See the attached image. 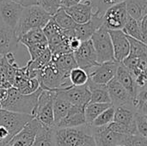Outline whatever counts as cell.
<instances>
[{
	"label": "cell",
	"instance_id": "603a6c76",
	"mask_svg": "<svg viewBox=\"0 0 147 146\" xmlns=\"http://www.w3.org/2000/svg\"><path fill=\"white\" fill-rule=\"evenodd\" d=\"M115 78L124 87V89L128 92L132 98L135 96V95L137 94V89L134 83V79L131 73L125 68V66L121 63H119Z\"/></svg>",
	"mask_w": 147,
	"mask_h": 146
},
{
	"label": "cell",
	"instance_id": "db71d44e",
	"mask_svg": "<svg viewBox=\"0 0 147 146\" xmlns=\"http://www.w3.org/2000/svg\"><path fill=\"white\" fill-rule=\"evenodd\" d=\"M116 146H126V145H118Z\"/></svg>",
	"mask_w": 147,
	"mask_h": 146
},
{
	"label": "cell",
	"instance_id": "f5cc1de1",
	"mask_svg": "<svg viewBox=\"0 0 147 146\" xmlns=\"http://www.w3.org/2000/svg\"><path fill=\"white\" fill-rule=\"evenodd\" d=\"M2 58H3V55L0 54V61H1V59H2Z\"/></svg>",
	"mask_w": 147,
	"mask_h": 146
},
{
	"label": "cell",
	"instance_id": "8992f818",
	"mask_svg": "<svg viewBox=\"0 0 147 146\" xmlns=\"http://www.w3.org/2000/svg\"><path fill=\"white\" fill-rule=\"evenodd\" d=\"M91 131L90 125L72 128H53L54 146H77L84 135Z\"/></svg>",
	"mask_w": 147,
	"mask_h": 146
},
{
	"label": "cell",
	"instance_id": "484cf974",
	"mask_svg": "<svg viewBox=\"0 0 147 146\" xmlns=\"http://www.w3.org/2000/svg\"><path fill=\"white\" fill-rule=\"evenodd\" d=\"M51 61L63 73L69 75L70 71L78 67L73 53H66L57 57H52Z\"/></svg>",
	"mask_w": 147,
	"mask_h": 146
},
{
	"label": "cell",
	"instance_id": "f35d334b",
	"mask_svg": "<svg viewBox=\"0 0 147 146\" xmlns=\"http://www.w3.org/2000/svg\"><path fill=\"white\" fill-rule=\"evenodd\" d=\"M37 4L52 16L61 8V0H37Z\"/></svg>",
	"mask_w": 147,
	"mask_h": 146
},
{
	"label": "cell",
	"instance_id": "3957f363",
	"mask_svg": "<svg viewBox=\"0 0 147 146\" xmlns=\"http://www.w3.org/2000/svg\"><path fill=\"white\" fill-rule=\"evenodd\" d=\"M36 78L40 88L43 90L55 92L66 89L72 86L69 79V75L61 72L52 61L39 71Z\"/></svg>",
	"mask_w": 147,
	"mask_h": 146
},
{
	"label": "cell",
	"instance_id": "f907efd6",
	"mask_svg": "<svg viewBox=\"0 0 147 146\" xmlns=\"http://www.w3.org/2000/svg\"><path fill=\"white\" fill-rule=\"evenodd\" d=\"M134 1L140 2V3H144V4H147V0H134Z\"/></svg>",
	"mask_w": 147,
	"mask_h": 146
},
{
	"label": "cell",
	"instance_id": "ab89813d",
	"mask_svg": "<svg viewBox=\"0 0 147 146\" xmlns=\"http://www.w3.org/2000/svg\"><path fill=\"white\" fill-rule=\"evenodd\" d=\"M134 120L138 134L147 138V115L135 113Z\"/></svg>",
	"mask_w": 147,
	"mask_h": 146
},
{
	"label": "cell",
	"instance_id": "f6af8a7d",
	"mask_svg": "<svg viewBox=\"0 0 147 146\" xmlns=\"http://www.w3.org/2000/svg\"><path fill=\"white\" fill-rule=\"evenodd\" d=\"M146 21H147V15H145L139 22L140 25V32L142 34V38H143V41L144 43L146 44L147 40V25H146Z\"/></svg>",
	"mask_w": 147,
	"mask_h": 146
},
{
	"label": "cell",
	"instance_id": "4316f807",
	"mask_svg": "<svg viewBox=\"0 0 147 146\" xmlns=\"http://www.w3.org/2000/svg\"><path fill=\"white\" fill-rule=\"evenodd\" d=\"M19 43L22 44L24 46H28L35 44H40V43H46L47 42L42 29L40 28H36V29H32L23 35H22L19 39Z\"/></svg>",
	"mask_w": 147,
	"mask_h": 146
},
{
	"label": "cell",
	"instance_id": "7bdbcfd3",
	"mask_svg": "<svg viewBox=\"0 0 147 146\" xmlns=\"http://www.w3.org/2000/svg\"><path fill=\"white\" fill-rule=\"evenodd\" d=\"M77 146H96L95 139L92 136L91 131L84 135V137L82 139L80 143Z\"/></svg>",
	"mask_w": 147,
	"mask_h": 146
},
{
	"label": "cell",
	"instance_id": "30bf717a",
	"mask_svg": "<svg viewBox=\"0 0 147 146\" xmlns=\"http://www.w3.org/2000/svg\"><path fill=\"white\" fill-rule=\"evenodd\" d=\"M55 92L72 106L83 108H84L90 101V93L87 84L84 86H71L66 89Z\"/></svg>",
	"mask_w": 147,
	"mask_h": 146
},
{
	"label": "cell",
	"instance_id": "c3c4849f",
	"mask_svg": "<svg viewBox=\"0 0 147 146\" xmlns=\"http://www.w3.org/2000/svg\"><path fill=\"white\" fill-rule=\"evenodd\" d=\"M10 140L9 132L3 126H0V143H9Z\"/></svg>",
	"mask_w": 147,
	"mask_h": 146
},
{
	"label": "cell",
	"instance_id": "ee69618b",
	"mask_svg": "<svg viewBox=\"0 0 147 146\" xmlns=\"http://www.w3.org/2000/svg\"><path fill=\"white\" fill-rule=\"evenodd\" d=\"M129 146H147L146 138L142 137L139 134L132 136L131 143Z\"/></svg>",
	"mask_w": 147,
	"mask_h": 146
},
{
	"label": "cell",
	"instance_id": "60d3db41",
	"mask_svg": "<svg viewBox=\"0 0 147 146\" xmlns=\"http://www.w3.org/2000/svg\"><path fill=\"white\" fill-rule=\"evenodd\" d=\"M61 30L62 29H60L59 28V26L55 23V22L53 20L52 17L50 18V20L47 22V23L42 28V32H43V34H44L47 40L49 38H51V37H53V36L59 34L61 32Z\"/></svg>",
	"mask_w": 147,
	"mask_h": 146
},
{
	"label": "cell",
	"instance_id": "ffe728a7",
	"mask_svg": "<svg viewBox=\"0 0 147 146\" xmlns=\"http://www.w3.org/2000/svg\"><path fill=\"white\" fill-rule=\"evenodd\" d=\"M86 125L84 118V108L72 106L66 116L61 120L54 127L55 128H72Z\"/></svg>",
	"mask_w": 147,
	"mask_h": 146
},
{
	"label": "cell",
	"instance_id": "6da1fadb",
	"mask_svg": "<svg viewBox=\"0 0 147 146\" xmlns=\"http://www.w3.org/2000/svg\"><path fill=\"white\" fill-rule=\"evenodd\" d=\"M40 88L37 91L31 95H22L15 88H10L8 89V95L3 102L1 103L3 109L28 114L34 117V110L37 105L38 97L41 92Z\"/></svg>",
	"mask_w": 147,
	"mask_h": 146
},
{
	"label": "cell",
	"instance_id": "f1b7e54d",
	"mask_svg": "<svg viewBox=\"0 0 147 146\" xmlns=\"http://www.w3.org/2000/svg\"><path fill=\"white\" fill-rule=\"evenodd\" d=\"M53 128H48L40 124L34 141L31 146H54Z\"/></svg>",
	"mask_w": 147,
	"mask_h": 146
},
{
	"label": "cell",
	"instance_id": "bcb514c9",
	"mask_svg": "<svg viewBox=\"0 0 147 146\" xmlns=\"http://www.w3.org/2000/svg\"><path fill=\"white\" fill-rule=\"evenodd\" d=\"M81 44H82V41L79 39H78L76 36L71 37L68 40V46L71 52H74L75 51H77L80 47Z\"/></svg>",
	"mask_w": 147,
	"mask_h": 146
},
{
	"label": "cell",
	"instance_id": "d6a6232c",
	"mask_svg": "<svg viewBox=\"0 0 147 146\" xmlns=\"http://www.w3.org/2000/svg\"><path fill=\"white\" fill-rule=\"evenodd\" d=\"M132 108L134 113L147 115V89L146 87L138 90L132 100Z\"/></svg>",
	"mask_w": 147,
	"mask_h": 146
},
{
	"label": "cell",
	"instance_id": "44dd1931",
	"mask_svg": "<svg viewBox=\"0 0 147 146\" xmlns=\"http://www.w3.org/2000/svg\"><path fill=\"white\" fill-rule=\"evenodd\" d=\"M52 59V53L48 48H47L38 58L34 60H28L26 67V74L28 78H36L39 71L46 66Z\"/></svg>",
	"mask_w": 147,
	"mask_h": 146
},
{
	"label": "cell",
	"instance_id": "9a60e30c",
	"mask_svg": "<svg viewBox=\"0 0 147 146\" xmlns=\"http://www.w3.org/2000/svg\"><path fill=\"white\" fill-rule=\"evenodd\" d=\"M110 35L114 59L117 63H121L129 54V42L127 36L122 30H109Z\"/></svg>",
	"mask_w": 147,
	"mask_h": 146
},
{
	"label": "cell",
	"instance_id": "8d00e7d4",
	"mask_svg": "<svg viewBox=\"0 0 147 146\" xmlns=\"http://www.w3.org/2000/svg\"><path fill=\"white\" fill-rule=\"evenodd\" d=\"M69 79L72 86H84L87 84L89 81V76L84 70L77 67L70 71Z\"/></svg>",
	"mask_w": 147,
	"mask_h": 146
},
{
	"label": "cell",
	"instance_id": "b9f144b4",
	"mask_svg": "<svg viewBox=\"0 0 147 146\" xmlns=\"http://www.w3.org/2000/svg\"><path fill=\"white\" fill-rule=\"evenodd\" d=\"M26 48L28 49V52L30 55L29 60H34L36 58H38L47 48H48V46H47V42H46V43H40V44L28 46H26Z\"/></svg>",
	"mask_w": 147,
	"mask_h": 146
},
{
	"label": "cell",
	"instance_id": "7a4b0ae2",
	"mask_svg": "<svg viewBox=\"0 0 147 146\" xmlns=\"http://www.w3.org/2000/svg\"><path fill=\"white\" fill-rule=\"evenodd\" d=\"M51 17L52 16L38 4L23 8L15 30L17 38L19 39L22 35L32 29H42Z\"/></svg>",
	"mask_w": 147,
	"mask_h": 146
},
{
	"label": "cell",
	"instance_id": "2e32d148",
	"mask_svg": "<svg viewBox=\"0 0 147 146\" xmlns=\"http://www.w3.org/2000/svg\"><path fill=\"white\" fill-rule=\"evenodd\" d=\"M107 89L113 107L118 108L122 106H131L133 98L124 87L115 79L113 78L108 84Z\"/></svg>",
	"mask_w": 147,
	"mask_h": 146
},
{
	"label": "cell",
	"instance_id": "cb8c5ba5",
	"mask_svg": "<svg viewBox=\"0 0 147 146\" xmlns=\"http://www.w3.org/2000/svg\"><path fill=\"white\" fill-rule=\"evenodd\" d=\"M87 86L90 93V102L91 103H111L108 89H107V85L96 84L91 82L90 80H89L87 83Z\"/></svg>",
	"mask_w": 147,
	"mask_h": 146
},
{
	"label": "cell",
	"instance_id": "e575fe53",
	"mask_svg": "<svg viewBox=\"0 0 147 146\" xmlns=\"http://www.w3.org/2000/svg\"><path fill=\"white\" fill-rule=\"evenodd\" d=\"M115 108L111 106L106 110H104L102 114H100L96 119L90 125L91 127H102L106 126L111 122L114 121V115H115Z\"/></svg>",
	"mask_w": 147,
	"mask_h": 146
},
{
	"label": "cell",
	"instance_id": "ac0fdd59",
	"mask_svg": "<svg viewBox=\"0 0 147 146\" xmlns=\"http://www.w3.org/2000/svg\"><path fill=\"white\" fill-rule=\"evenodd\" d=\"M18 43L19 40L15 30L0 22V54L3 56L9 52L15 53Z\"/></svg>",
	"mask_w": 147,
	"mask_h": 146
},
{
	"label": "cell",
	"instance_id": "ba28073f",
	"mask_svg": "<svg viewBox=\"0 0 147 146\" xmlns=\"http://www.w3.org/2000/svg\"><path fill=\"white\" fill-rule=\"evenodd\" d=\"M33 118L34 117L28 114L15 113L3 108L0 109V126L4 127L9 132L10 139L16 136Z\"/></svg>",
	"mask_w": 147,
	"mask_h": 146
},
{
	"label": "cell",
	"instance_id": "d4e9b609",
	"mask_svg": "<svg viewBox=\"0 0 147 146\" xmlns=\"http://www.w3.org/2000/svg\"><path fill=\"white\" fill-rule=\"evenodd\" d=\"M71 108V103H69L67 101H65L59 95H57L56 92H54V99H53V105L54 126L66 116Z\"/></svg>",
	"mask_w": 147,
	"mask_h": 146
},
{
	"label": "cell",
	"instance_id": "7c38bea8",
	"mask_svg": "<svg viewBox=\"0 0 147 146\" xmlns=\"http://www.w3.org/2000/svg\"><path fill=\"white\" fill-rule=\"evenodd\" d=\"M118 65L119 63L115 61L99 64L97 66L86 71L89 76V80L96 84L107 85L115 78Z\"/></svg>",
	"mask_w": 147,
	"mask_h": 146
},
{
	"label": "cell",
	"instance_id": "83f0119b",
	"mask_svg": "<svg viewBox=\"0 0 147 146\" xmlns=\"http://www.w3.org/2000/svg\"><path fill=\"white\" fill-rule=\"evenodd\" d=\"M111 103H91L89 102L84 108V118L87 125H90L96 117L104 110L111 107Z\"/></svg>",
	"mask_w": 147,
	"mask_h": 146
},
{
	"label": "cell",
	"instance_id": "74e56055",
	"mask_svg": "<svg viewBox=\"0 0 147 146\" xmlns=\"http://www.w3.org/2000/svg\"><path fill=\"white\" fill-rule=\"evenodd\" d=\"M126 0H92L93 4V15L103 16L105 11L110 7L125 2Z\"/></svg>",
	"mask_w": 147,
	"mask_h": 146
},
{
	"label": "cell",
	"instance_id": "836d02e7",
	"mask_svg": "<svg viewBox=\"0 0 147 146\" xmlns=\"http://www.w3.org/2000/svg\"><path fill=\"white\" fill-rule=\"evenodd\" d=\"M129 42V56L135 58H147L146 44L127 36Z\"/></svg>",
	"mask_w": 147,
	"mask_h": 146
},
{
	"label": "cell",
	"instance_id": "7dc6e473",
	"mask_svg": "<svg viewBox=\"0 0 147 146\" xmlns=\"http://www.w3.org/2000/svg\"><path fill=\"white\" fill-rule=\"evenodd\" d=\"M10 1L19 4L22 8H26V7H29V6L37 4V0H10Z\"/></svg>",
	"mask_w": 147,
	"mask_h": 146
},
{
	"label": "cell",
	"instance_id": "4fadbf2b",
	"mask_svg": "<svg viewBox=\"0 0 147 146\" xmlns=\"http://www.w3.org/2000/svg\"><path fill=\"white\" fill-rule=\"evenodd\" d=\"M23 8L10 0H0V22L16 30Z\"/></svg>",
	"mask_w": 147,
	"mask_h": 146
},
{
	"label": "cell",
	"instance_id": "681fc988",
	"mask_svg": "<svg viewBox=\"0 0 147 146\" xmlns=\"http://www.w3.org/2000/svg\"><path fill=\"white\" fill-rule=\"evenodd\" d=\"M81 1H83V0H61V7H63V8L70 7L71 5L80 3Z\"/></svg>",
	"mask_w": 147,
	"mask_h": 146
},
{
	"label": "cell",
	"instance_id": "5bb4252c",
	"mask_svg": "<svg viewBox=\"0 0 147 146\" xmlns=\"http://www.w3.org/2000/svg\"><path fill=\"white\" fill-rule=\"evenodd\" d=\"M40 123L34 118L28 121L24 127L9 142V146H31L33 145Z\"/></svg>",
	"mask_w": 147,
	"mask_h": 146
},
{
	"label": "cell",
	"instance_id": "277c9868",
	"mask_svg": "<svg viewBox=\"0 0 147 146\" xmlns=\"http://www.w3.org/2000/svg\"><path fill=\"white\" fill-rule=\"evenodd\" d=\"M90 40L96 52L98 64L115 61L110 35L109 30L103 25L92 34Z\"/></svg>",
	"mask_w": 147,
	"mask_h": 146
},
{
	"label": "cell",
	"instance_id": "d590c367",
	"mask_svg": "<svg viewBox=\"0 0 147 146\" xmlns=\"http://www.w3.org/2000/svg\"><path fill=\"white\" fill-rule=\"evenodd\" d=\"M121 30L124 32V34L127 36L134 38V39H136V40H140V41H142L144 43L139 22L137 21H135L134 19L129 17L127 22H126L125 26L123 27V28Z\"/></svg>",
	"mask_w": 147,
	"mask_h": 146
},
{
	"label": "cell",
	"instance_id": "8fae6325",
	"mask_svg": "<svg viewBox=\"0 0 147 146\" xmlns=\"http://www.w3.org/2000/svg\"><path fill=\"white\" fill-rule=\"evenodd\" d=\"M73 55L78 67L84 70L85 71H88L99 65L90 40L83 41L80 47L73 52Z\"/></svg>",
	"mask_w": 147,
	"mask_h": 146
},
{
	"label": "cell",
	"instance_id": "d6986e66",
	"mask_svg": "<svg viewBox=\"0 0 147 146\" xmlns=\"http://www.w3.org/2000/svg\"><path fill=\"white\" fill-rule=\"evenodd\" d=\"M103 16L93 15L90 20L84 24H77L74 28L75 36L82 42L90 40L92 34L103 25Z\"/></svg>",
	"mask_w": 147,
	"mask_h": 146
},
{
	"label": "cell",
	"instance_id": "1f68e13d",
	"mask_svg": "<svg viewBox=\"0 0 147 146\" xmlns=\"http://www.w3.org/2000/svg\"><path fill=\"white\" fill-rule=\"evenodd\" d=\"M52 18L62 30H71L74 29L77 26V23L71 19V17L62 7L53 15H52Z\"/></svg>",
	"mask_w": 147,
	"mask_h": 146
},
{
	"label": "cell",
	"instance_id": "4dcf8cb0",
	"mask_svg": "<svg viewBox=\"0 0 147 146\" xmlns=\"http://www.w3.org/2000/svg\"><path fill=\"white\" fill-rule=\"evenodd\" d=\"M13 88L16 89L22 95H31L40 89V84L37 78L23 77L16 82Z\"/></svg>",
	"mask_w": 147,
	"mask_h": 146
},
{
	"label": "cell",
	"instance_id": "7402d4cb",
	"mask_svg": "<svg viewBox=\"0 0 147 146\" xmlns=\"http://www.w3.org/2000/svg\"><path fill=\"white\" fill-rule=\"evenodd\" d=\"M134 114L135 113L131 106H122L115 108L114 122L124 125L137 133Z\"/></svg>",
	"mask_w": 147,
	"mask_h": 146
},
{
	"label": "cell",
	"instance_id": "f546056e",
	"mask_svg": "<svg viewBox=\"0 0 147 146\" xmlns=\"http://www.w3.org/2000/svg\"><path fill=\"white\" fill-rule=\"evenodd\" d=\"M126 6L128 16L140 22L147 13V4L141 3L134 0H126Z\"/></svg>",
	"mask_w": 147,
	"mask_h": 146
},
{
	"label": "cell",
	"instance_id": "52a82bcc",
	"mask_svg": "<svg viewBox=\"0 0 147 146\" xmlns=\"http://www.w3.org/2000/svg\"><path fill=\"white\" fill-rule=\"evenodd\" d=\"M91 133L96 146H116L118 145L129 146L132 139L131 135H124L111 132L107 126L91 127Z\"/></svg>",
	"mask_w": 147,
	"mask_h": 146
},
{
	"label": "cell",
	"instance_id": "5b68a950",
	"mask_svg": "<svg viewBox=\"0 0 147 146\" xmlns=\"http://www.w3.org/2000/svg\"><path fill=\"white\" fill-rule=\"evenodd\" d=\"M53 99L54 91L42 89L38 97L37 105L34 114V118L41 125L48 128H54L53 109Z\"/></svg>",
	"mask_w": 147,
	"mask_h": 146
},
{
	"label": "cell",
	"instance_id": "e0dca14e",
	"mask_svg": "<svg viewBox=\"0 0 147 146\" xmlns=\"http://www.w3.org/2000/svg\"><path fill=\"white\" fill-rule=\"evenodd\" d=\"M63 9L77 24H84L89 22L93 15L92 0H83L77 4Z\"/></svg>",
	"mask_w": 147,
	"mask_h": 146
},
{
	"label": "cell",
	"instance_id": "11a10c76",
	"mask_svg": "<svg viewBox=\"0 0 147 146\" xmlns=\"http://www.w3.org/2000/svg\"><path fill=\"white\" fill-rule=\"evenodd\" d=\"M0 109H2V107H1V104H0Z\"/></svg>",
	"mask_w": 147,
	"mask_h": 146
},
{
	"label": "cell",
	"instance_id": "9c48e42d",
	"mask_svg": "<svg viewBox=\"0 0 147 146\" xmlns=\"http://www.w3.org/2000/svg\"><path fill=\"white\" fill-rule=\"evenodd\" d=\"M102 18L103 26L108 30H121L129 18L126 2L117 3L108 9Z\"/></svg>",
	"mask_w": 147,
	"mask_h": 146
},
{
	"label": "cell",
	"instance_id": "816d5d0a",
	"mask_svg": "<svg viewBox=\"0 0 147 146\" xmlns=\"http://www.w3.org/2000/svg\"><path fill=\"white\" fill-rule=\"evenodd\" d=\"M0 146H9V143H0Z\"/></svg>",
	"mask_w": 147,
	"mask_h": 146
}]
</instances>
